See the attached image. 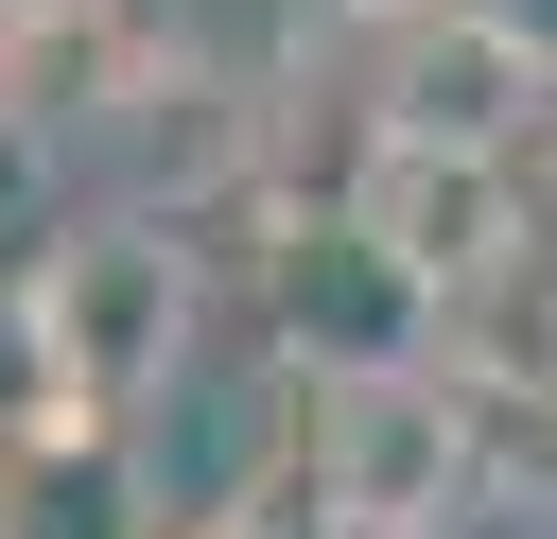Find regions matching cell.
<instances>
[{"instance_id": "cell-1", "label": "cell", "mask_w": 557, "mask_h": 539, "mask_svg": "<svg viewBox=\"0 0 557 539\" xmlns=\"http://www.w3.org/2000/svg\"><path fill=\"white\" fill-rule=\"evenodd\" d=\"M17 296H35V330H52V383H70L87 417H139V400L191 365L209 261H191L157 209H87V226H52V243L17 261Z\"/></svg>"}, {"instance_id": "cell-2", "label": "cell", "mask_w": 557, "mask_h": 539, "mask_svg": "<svg viewBox=\"0 0 557 539\" xmlns=\"http://www.w3.org/2000/svg\"><path fill=\"white\" fill-rule=\"evenodd\" d=\"M296 487L331 504V539L470 522V487H487V400H470L453 365H366V383H296Z\"/></svg>"}, {"instance_id": "cell-3", "label": "cell", "mask_w": 557, "mask_h": 539, "mask_svg": "<svg viewBox=\"0 0 557 539\" xmlns=\"http://www.w3.org/2000/svg\"><path fill=\"white\" fill-rule=\"evenodd\" d=\"M261 348L296 365V383H366V365H435V296L348 226V209H313V226H278L261 243Z\"/></svg>"}, {"instance_id": "cell-4", "label": "cell", "mask_w": 557, "mask_h": 539, "mask_svg": "<svg viewBox=\"0 0 557 539\" xmlns=\"http://www.w3.org/2000/svg\"><path fill=\"white\" fill-rule=\"evenodd\" d=\"M366 122H383V139H453V156H522V139L557 122V70H540L487 0H453V17H400V35L366 52Z\"/></svg>"}, {"instance_id": "cell-5", "label": "cell", "mask_w": 557, "mask_h": 539, "mask_svg": "<svg viewBox=\"0 0 557 539\" xmlns=\"http://www.w3.org/2000/svg\"><path fill=\"white\" fill-rule=\"evenodd\" d=\"M348 226H366L435 313L540 243V226H522V156H453V139H383V156H366V191H348Z\"/></svg>"}, {"instance_id": "cell-6", "label": "cell", "mask_w": 557, "mask_h": 539, "mask_svg": "<svg viewBox=\"0 0 557 539\" xmlns=\"http://www.w3.org/2000/svg\"><path fill=\"white\" fill-rule=\"evenodd\" d=\"M191 70V35L157 17V0H0V104L17 122H87V104H157Z\"/></svg>"}, {"instance_id": "cell-7", "label": "cell", "mask_w": 557, "mask_h": 539, "mask_svg": "<svg viewBox=\"0 0 557 539\" xmlns=\"http://www.w3.org/2000/svg\"><path fill=\"white\" fill-rule=\"evenodd\" d=\"M0 539H174L157 522V469H139V417L0 435Z\"/></svg>"}, {"instance_id": "cell-8", "label": "cell", "mask_w": 557, "mask_h": 539, "mask_svg": "<svg viewBox=\"0 0 557 539\" xmlns=\"http://www.w3.org/2000/svg\"><path fill=\"white\" fill-rule=\"evenodd\" d=\"M52 417H87V400L52 383V330H35V296L0 278V435H52Z\"/></svg>"}, {"instance_id": "cell-9", "label": "cell", "mask_w": 557, "mask_h": 539, "mask_svg": "<svg viewBox=\"0 0 557 539\" xmlns=\"http://www.w3.org/2000/svg\"><path fill=\"white\" fill-rule=\"evenodd\" d=\"M174 539H331V504H313L296 469H261V487H209V504H191Z\"/></svg>"}, {"instance_id": "cell-10", "label": "cell", "mask_w": 557, "mask_h": 539, "mask_svg": "<svg viewBox=\"0 0 557 539\" xmlns=\"http://www.w3.org/2000/svg\"><path fill=\"white\" fill-rule=\"evenodd\" d=\"M487 17H505V35H522V52L557 70V0H487Z\"/></svg>"}, {"instance_id": "cell-11", "label": "cell", "mask_w": 557, "mask_h": 539, "mask_svg": "<svg viewBox=\"0 0 557 539\" xmlns=\"http://www.w3.org/2000/svg\"><path fill=\"white\" fill-rule=\"evenodd\" d=\"M348 17H366V35H400V17H453V0H348Z\"/></svg>"}, {"instance_id": "cell-12", "label": "cell", "mask_w": 557, "mask_h": 539, "mask_svg": "<svg viewBox=\"0 0 557 539\" xmlns=\"http://www.w3.org/2000/svg\"><path fill=\"white\" fill-rule=\"evenodd\" d=\"M400 539H470V522H400Z\"/></svg>"}, {"instance_id": "cell-13", "label": "cell", "mask_w": 557, "mask_h": 539, "mask_svg": "<svg viewBox=\"0 0 557 539\" xmlns=\"http://www.w3.org/2000/svg\"><path fill=\"white\" fill-rule=\"evenodd\" d=\"M540 400H557V383H540Z\"/></svg>"}]
</instances>
